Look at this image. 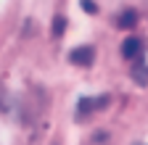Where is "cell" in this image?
Listing matches in <instances>:
<instances>
[{
    "label": "cell",
    "instance_id": "6da1fadb",
    "mask_svg": "<svg viewBox=\"0 0 148 145\" xmlns=\"http://www.w3.org/2000/svg\"><path fill=\"white\" fill-rule=\"evenodd\" d=\"M69 61L74 66H90L92 61H95V48L92 45H79V48H74L69 53Z\"/></svg>",
    "mask_w": 148,
    "mask_h": 145
},
{
    "label": "cell",
    "instance_id": "7a4b0ae2",
    "mask_svg": "<svg viewBox=\"0 0 148 145\" xmlns=\"http://www.w3.org/2000/svg\"><path fill=\"white\" fill-rule=\"evenodd\" d=\"M119 53H122L124 61H138L140 53H143V40H140V37H127V40L122 42Z\"/></svg>",
    "mask_w": 148,
    "mask_h": 145
},
{
    "label": "cell",
    "instance_id": "3957f363",
    "mask_svg": "<svg viewBox=\"0 0 148 145\" xmlns=\"http://www.w3.org/2000/svg\"><path fill=\"white\" fill-rule=\"evenodd\" d=\"M135 24H138V11L135 8H127V11H122L116 16V27L119 29H132Z\"/></svg>",
    "mask_w": 148,
    "mask_h": 145
},
{
    "label": "cell",
    "instance_id": "277c9868",
    "mask_svg": "<svg viewBox=\"0 0 148 145\" xmlns=\"http://www.w3.org/2000/svg\"><path fill=\"white\" fill-rule=\"evenodd\" d=\"M64 32H66V16H64V13H56V16H53V27H50L53 40H61Z\"/></svg>",
    "mask_w": 148,
    "mask_h": 145
},
{
    "label": "cell",
    "instance_id": "5b68a950",
    "mask_svg": "<svg viewBox=\"0 0 148 145\" xmlns=\"http://www.w3.org/2000/svg\"><path fill=\"white\" fill-rule=\"evenodd\" d=\"M90 111H98L95 98H79V116L82 114H90Z\"/></svg>",
    "mask_w": 148,
    "mask_h": 145
},
{
    "label": "cell",
    "instance_id": "8992f818",
    "mask_svg": "<svg viewBox=\"0 0 148 145\" xmlns=\"http://www.w3.org/2000/svg\"><path fill=\"white\" fill-rule=\"evenodd\" d=\"M79 8H82L85 13H98V5L92 3V0H79Z\"/></svg>",
    "mask_w": 148,
    "mask_h": 145
},
{
    "label": "cell",
    "instance_id": "52a82bcc",
    "mask_svg": "<svg viewBox=\"0 0 148 145\" xmlns=\"http://www.w3.org/2000/svg\"><path fill=\"white\" fill-rule=\"evenodd\" d=\"M53 145H58V142H53Z\"/></svg>",
    "mask_w": 148,
    "mask_h": 145
}]
</instances>
